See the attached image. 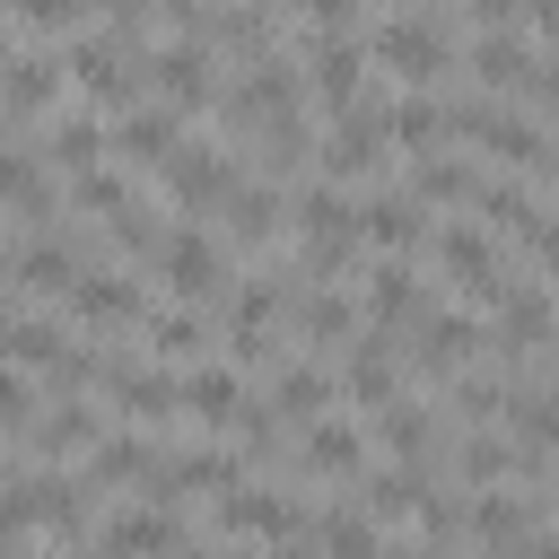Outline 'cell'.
Here are the masks:
<instances>
[{"mask_svg": "<svg viewBox=\"0 0 559 559\" xmlns=\"http://www.w3.org/2000/svg\"><path fill=\"white\" fill-rule=\"evenodd\" d=\"M428 227H437V218H428L402 183H376V192H367V210H358V245H376L384 262H402L411 245H428Z\"/></svg>", "mask_w": 559, "mask_h": 559, "instance_id": "cell-12", "label": "cell"}, {"mask_svg": "<svg viewBox=\"0 0 559 559\" xmlns=\"http://www.w3.org/2000/svg\"><path fill=\"white\" fill-rule=\"evenodd\" d=\"M271 419L280 428H306V419H332L341 411V376L323 367V358H288V367H271Z\"/></svg>", "mask_w": 559, "mask_h": 559, "instance_id": "cell-11", "label": "cell"}, {"mask_svg": "<svg viewBox=\"0 0 559 559\" xmlns=\"http://www.w3.org/2000/svg\"><path fill=\"white\" fill-rule=\"evenodd\" d=\"M384 148L437 157V148H445V105H437V96H384Z\"/></svg>", "mask_w": 559, "mask_h": 559, "instance_id": "cell-23", "label": "cell"}, {"mask_svg": "<svg viewBox=\"0 0 559 559\" xmlns=\"http://www.w3.org/2000/svg\"><path fill=\"white\" fill-rule=\"evenodd\" d=\"M148 271L175 288V306H192V314H218V297H227V280H236V253H227V245H218L201 218H166V236H157Z\"/></svg>", "mask_w": 559, "mask_h": 559, "instance_id": "cell-2", "label": "cell"}, {"mask_svg": "<svg viewBox=\"0 0 559 559\" xmlns=\"http://www.w3.org/2000/svg\"><path fill=\"white\" fill-rule=\"evenodd\" d=\"M0 61H9V26H0Z\"/></svg>", "mask_w": 559, "mask_h": 559, "instance_id": "cell-30", "label": "cell"}, {"mask_svg": "<svg viewBox=\"0 0 559 559\" xmlns=\"http://www.w3.org/2000/svg\"><path fill=\"white\" fill-rule=\"evenodd\" d=\"M0 472H9V445H0Z\"/></svg>", "mask_w": 559, "mask_h": 559, "instance_id": "cell-31", "label": "cell"}, {"mask_svg": "<svg viewBox=\"0 0 559 559\" xmlns=\"http://www.w3.org/2000/svg\"><path fill=\"white\" fill-rule=\"evenodd\" d=\"M44 166H70V175H87V166H105V122L87 114V105H61V114H44V148H35Z\"/></svg>", "mask_w": 559, "mask_h": 559, "instance_id": "cell-21", "label": "cell"}, {"mask_svg": "<svg viewBox=\"0 0 559 559\" xmlns=\"http://www.w3.org/2000/svg\"><path fill=\"white\" fill-rule=\"evenodd\" d=\"M376 559H445V550H428V542L411 533V542H393V550H376Z\"/></svg>", "mask_w": 559, "mask_h": 559, "instance_id": "cell-27", "label": "cell"}, {"mask_svg": "<svg viewBox=\"0 0 559 559\" xmlns=\"http://www.w3.org/2000/svg\"><path fill=\"white\" fill-rule=\"evenodd\" d=\"M140 341H148L157 358H201V349H210V314H192V306H148V314H140Z\"/></svg>", "mask_w": 559, "mask_h": 559, "instance_id": "cell-26", "label": "cell"}, {"mask_svg": "<svg viewBox=\"0 0 559 559\" xmlns=\"http://www.w3.org/2000/svg\"><path fill=\"white\" fill-rule=\"evenodd\" d=\"M358 297H367L376 332H393V323H411V314H419V297H428V288H419V271H411V262H376V271L358 280Z\"/></svg>", "mask_w": 559, "mask_h": 559, "instance_id": "cell-24", "label": "cell"}, {"mask_svg": "<svg viewBox=\"0 0 559 559\" xmlns=\"http://www.w3.org/2000/svg\"><path fill=\"white\" fill-rule=\"evenodd\" d=\"M428 498H437V472H419V463H384V472H367L358 480V515L367 524H419L428 515Z\"/></svg>", "mask_w": 559, "mask_h": 559, "instance_id": "cell-13", "label": "cell"}, {"mask_svg": "<svg viewBox=\"0 0 559 559\" xmlns=\"http://www.w3.org/2000/svg\"><path fill=\"white\" fill-rule=\"evenodd\" d=\"M428 253H437V271L472 297V314H480V306H498V297L524 280V271H507V262H498V236H489V227H472V218L428 227Z\"/></svg>", "mask_w": 559, "mask_h": 559, "instance_id": "cell-5", "label": "cell"}, {"mask_svg": "<svg viewBox=\"0 0 559 559\" xmlns=\"http://www.w3.org/2000/svg\"><path fill=\"white\" fill-rule=\"evenodd\" d=\"M306 498L297 489H280V480H236V489H218V533H253V542H271V550H297L306 542Z\"/></svg>", "mask_w": 559, "mask_h": 559, "instance_id": "cell-6", "label": "cell"}, {"mask_svg": "<svg viewBox=\"0 0 559 559\" xmlns=\"http://www.w3.org/2000/svg\"><path fill=\"white\" fill-rule=\"evenodd\" d=\"M175 559H236V550H210V542H183Z\"/></svg>", "mask_w": 559, "mask_h": 559, "instance_id": "cell-28", "label": "cell"}, {"mask_svg": "<svg viewBox=\"0 0 559 559\" xmlns=\"http://www.w3.org/2000/svg\"><path fill=\"white\" fill-rule=\"evenodd\" d=\"M393 349H402L393 332H367V341L349 349V367H341V402H358V411L402 402V358H393Z\"/></svg>", "mask_w": 559, "mask_h": 559, "instance_id": "cell-18", "label": "cell"}, {"mask_svg": "<svg viewBox=\"0 0 559 559\" xmlns=\"http://www.w3.org/2000/svg\"><path fill=\"white\" fill-rule=\"evenodd\" d=\"M79 323H96V332H140V314H148V297H140V280H122L114 262H96L70 297H61Z\"/></svg>", "mask_w": 559, "mask_h": 559, "instance_id": "cell-14", "label": "cell"}, {"mask_svg": "<svg viewBox=\"0 0 559 559\" xmlns=\"http://www.w3.org/2000/svg\"><path fill=\"white\" fill-rule=\"evenodd\" d=\"M183 542H192L183 515H166V507H114L87 533V559H175Z\"/></svg>", "mask_w": 559, "mask_h": 559, "instance_id": "cell-9", "label": "cell"}, {"mask_svg": "<svg viewBox=\"0 0 559 559\" xmlns=\"http://www.w3.org/2000/svg\"><path fill=\"white\" fill-rule=\"evenodd\" d=\"M9 314H17V306H9V288H0V323H9Z\"/></svg>", "mask_w": 559, "mask_h": 559, "instance_id": "cell-29", "label": "cell"}, {"mask_svg": "<svg viewBox=\"0 0 559 559\" xmlns=\"http://www.w3.org/2000/svg\"><path fill=\"white\" fill-rule=\"evenodd\" d=\"M236 183H245L236 148H218V140H192V131H183V140H175V157L157 166V192H166L183 218H201V227L227 210V192H236Z\"/></svg>", "mask_w": 559, "mask_h": 559, "instance_id": "cell-4", "label": "cell"}, {"mask_svg": "<svg viewBox=\"0 0 559 559\" xmlns=\"http://www.w3.org/2000/svg\"><path fill=\"white\" fill-rule=\"evenodd\" d=\"M175 393H183V419H210V428H236L253 402L236 367H192V376H175Z\"/></svg>", "mask_w": 559, "mask_h": 559, "instance_id": "cell-22", "label": "cell"}, {"mask_svg": "<svg viewBox=\"0 0 559 559\" xmlns=\"http://www.w3.org/2000/svg\"><path fill=\"white\" fill-rule=\"evenodd\" d=\"M227 253H271L280 236H288V183H262V175H245L236 192H227V210H218V227H210Z\"/></svg>", "mask_w": 559, "mask_h": 559, "instance_id": "cell-8", "label": "cell"}, {"mask_svg": "<svg viewBox=\"0 0 559 559\" xmlns=\"http://www.w3.org/2000/svg\"><path fill=\"white\" fill-rule=\"evenodd\" d=\"M288 472H297V480H341V489H358V480L376 472V445H367V428H349V419L332 411V419H306V428H297Z\"/></svg>", "mask_w": 559, "mask_h": 559, "instance_id": "cell-7", "label": "cell"}, {"mask_svg": "<svg viewBox=\"0 0 559 559\" xmlns=\"http://www.w3.org/2000/svg\"><path fill=\"white\" fill-rule=\"evenodd\" d=\"M157 463H166V445H157V437H140V428H105V437L87 445V472H79V480H87V489H131V480L148 489V480H157Z\"/></svg>", "mask_w": 559, "mask_h": 559, "instance_id": "cell-16", "label": "cell"}, {"mask_svg": "<svg viewBox=\"0 0 559 559\" xmlns=\"http://www.w3.org/2000/svg\"><path fill=\"white\" fill-rule=\"evenodd\" d=\"M480 183H489V175H480L472 157H445V148H437V157H419V166H411V183H402V192L428 210V201H480Z\"/></svg>", "mask_w": 559, "mask_h": 559, "instance_id": "cell-25", "label": "cell"}, {"mask_svg": "<svg viewBox=\"0 0 559 559\" xmlns=\"http://www.w3.org/2000/svg\"><path fill=\"white\" fill-rule=\"evenodd\" d=\"M376 445L393 454V463H419V472H437V454H445V419H437V402H384L376 411Z\"/></svg>", "mask_w": 559, "mask_h": 559, "instance_id": "cell-15", "label": "cell"}, {"mask_svg": "<svg viewBox=\"0 0 559 559\" xmlns=\"http://www.w3.org/2000/svg\"><path fill=\"white\" fill-rule=\"evenodd\" d=\"M0 201L35 227V236H52V210H61V192H52V175H44V157L26 148V140H0Z\"/></svg>", "mask_w": 559, "mask_h": 559, "instance_id": "cell-17", "label": "cell"}, {"mask_svg": "<svg viewBox=\"0 0 559 559\" xmlns=\"http://www.w3.org/2000/svg\"><path fill=\"white\" fill-rule=\"evenodd\" d=\"M454 52H463V17H454V9L367 17V70H384L393 96H437V87L454 79Z\"/></svg>", "mask_w": 559, "mask_h": 559, "instance_id": "cell-1", "label": "cell"}, {"mask_svg": "<svg viewBox=\"0 0 559 559\" xmlns=\"http://www.w3.org/2000/svg\"><path fill=\"white\" fill-rule=\"evenodd\" d=\"M280 323L297 332V349H332V341H349L358 297H349V288H306V280H297V297H288V314H280Z\"/></svg>", "mask_w": 559, "mask_h": 559, "instance_id": "cell-20", "label": "cell"}, {"mask_svg": "<svg viewBox=\"0 0 559 559\" xmlns=\"http://www.w3.org/2000/svg\"><path fill=\"white\" fill-rule=\"evenodd\" d=\"M175 140H183V122H175L166 105H148V96H140L131 114H114V122H105V148H114V157H131V166H166V157H175Z\"/></svg>", "mask_w": 559, "mask_h": 559, "instance_id": "cell-19", "label": "cell"}, {"mask_svg": "<svg viewBox=\"0 0 559 559\" xmlns=\"http://www.w3.org/2000/svg\"><path fill=\"white\" fill-rule=\"evenodd\" d=\"M218 87H227V61H218L210 44H192V35L148 44V105H166L175 122L210 114V105H218Z\"/></svg>", "mask_w": 559, "mask_h": 559, "instance_id": "cell-3", "label": "cell"}, {"mask_svg": "<svg viewBox=\"0 0 559 559\" xmlns=\"http://www.w3.org/2000/svg\"><path fill=\"white\" fill-rule=\"evenodd\" d=\"M61 52L52 44H26L0 61V122H35V114H61Z\"/></svg>", "mask_w": 559, "mask_h": 559, "instance_id": "cell-10", "label": "cell"}]
</instances>
